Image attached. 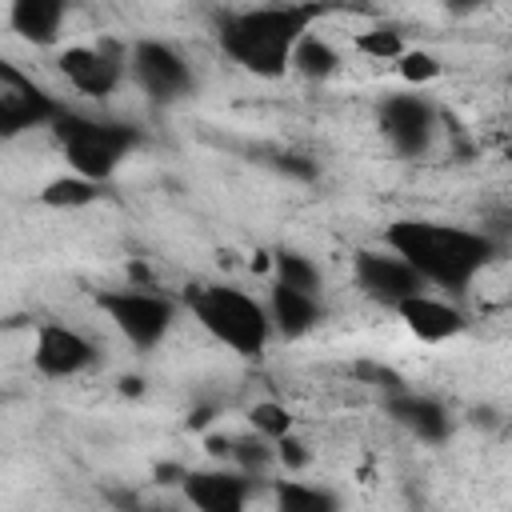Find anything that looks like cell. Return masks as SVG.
Masks as SVG:
<instances>
[{"label": "cell", "instance_id": "13", "mask_svg": "<svg viewBox=\"0 0 512 512\" xmlns=\"http://www.w3.org/2000/svg\"><path fill=\"white\" fill-rule=\"evenodd\" d=\"M396 316H400L404 328H408L416 340H424V344H444V340L460 336L464 324H468L464 312H460L448 296H436V292H420V296L404 300V304L396 308Z\"/></svg>", "mask_w": 512, "mask_h": 512}, {"label": "cell", "instance_id": "17", "mask_svg": "<svg viewBox=\"0 0 512 512\" xmlns=\"http://www.w3.org/2000/svg\"><path fill=\"white\" fill-rule=\"evenodd\" d=\"M272 284L280 288H292V292H308V296H320V264L296 248H280L272 252Z\"/></svg>", "mask_w": 512, "mask_h": 512}, {"label": "cell", "instance_id": "5", "mask_svg": "<svg viewBox=\"0 0 512 512\" xmlns=\"http://www.w3.org/2000/svg\"><path fill=\"white\" fill-rule=\"evenodd\" d=\"M96 308L112 320V328L140 352L164 344L176 324V300L156 288H108L96 296Z\"/></svg>", "mask_w": 512, "mask_h": 512}, {"label": "cell", "instance_id": "8", "mask_svg": "<svg viewBox=\"0 0 512 512\" xmlns=\"http://www.w3.org/2000/svg\"><path fill=\"white\" fill-rule=\"evenodd\" d=\"M96 360H100L96 344L72 324L44 320L32 336V368L44 380H72V376L88 372Z\"/></svg>", "mask_w": 512, "mask_h": 512}, {"label": "cell", "instance_id": "24", "mask_svg": "<svg viewBox=\"0 0 512 512\" xmlns=\"http://www.w3.org/2000/svg\"><path fill=\"white\" fill-rule=\"evenodd\" d=\"M356 48H360L364 56H372V60H396V56L404 52V40H400V32H392V28H372V32H360V36H356Z\"/></svg>", "mask_w": 512, "mask_h": 512}, {"label": "cell", "instance_id": "16", "mask_svg": "<svg viewBox=\"0 0 512 512\" xmlns=\"http://www.w3.org/2000/svg\"><path fill=\"white\" fill-rule=\"evenodd\" d=\"M64 20H68V4L60 0H16L8 8V28L36 48H52L64 32Z\"/></svg>", "mask_w": 512, "mask_h": 512}, {"label": "cell", "instance_id": "14", "mask_svg": "<svg viewBox=\"0 0 512 512\" xmlns=\"http://www.w3.org/2000/svg\"><path fill=\"white\" fill-rule=\"evenodd\" d=\"M384 412H388L408 436H416V440H424V444H444L448 432H452L448 408H444L440 400L424 396V392L400 388V392H392V396L384 400Z\"/></svg>", "mask_w": 512, "mask_h": 512}, {"label": "cell", "instance_id": "3", "mask_svg": "<svg viewBox=\"0 0 512 512\" xmlns=\"http://www.w3.org/2000/svg\"><path fill=\"white\" fill-rule=\"evenodd\" d=\"M188 308L196 316V324L224 344L236 356H260L272 340V324H268V308L264 300H256L244 288L232 284H196L188 292Z\"/></svg>", "mask_w": 512, "mask_h": 512}, {"label": "cell", "instance_id": "15", "mask_svg": "<svg viewBox=\"0 0 512 512\" xmlns=\"http://www.w3.org/2000/svg\"><path fill=\"white\" fill-rule=\"evenodd\" d=\"M264 308H268V324H272V332L284 336V340H300V336H308V332L320 324V316H324L320 296L292 292V288H280V284H272Z\"/></svg>", "mask_w": 512, "mask_h": 512}, {"label": "cell", "instance_id": "4", "mask_svg": "<svg viewBox=\"0 0 512 512\" xmlns=\"http://www.w3.org/2000/svg\"><path fill=\"white\" fill-rule=\"evenodd\" d=\"M52 132L60 140L68 168L92 184H104L140 144V128L124 120H104V116H84V112H64V108L52 120Z\"/></svg>", "mask_w": 512, "mask_h": 512}, {"label": "cell", "instance_id": "21", "mask_svg": "<svg viewBox=\"0 0 512 512\" xmlns=\"http://www.w3.org/2000/svg\"><path fill=\"white\" fill-rule=\"evenodd\" d=\"M228 460L236 464V472H244V476L260 480V476L276 464V452H272V444H268V440H260V436L252 432V436L228 440Z\"/></svg>", "mask_w": 512, "mask_h": 512}, {"label": "cell", "instance_id": "6", "mask_svg": "<svg viewBox=\"0 0 512 512\" xmlns=\"http://www.w3.org/2000/svg\"><path fill=\"white\" fill-rule=\"evenodd\" d=\"M128 76H132V84H136L148 100H156V104H176V100H184V96L192 92V84H196L188 56H184L176 44L156 40V36H144V40H136V44L128 48Z\"/></svg>", "mask_w": 512, "mask_h": 512}, {"label": "cell", "instance_id": "2", "mask_svg": "<svg viewBox=\"0 0 512 512\" xmlns=\"http://www.w3.org/2000/svg\"><path fill=\"white\" fill-rule=\"evenodd\" d=\"M320 16L316 4H256L224 12L216 24L220 52L240 64L252 76L276 80L288 72V56L304 32H312V20Z\"/></svg>", "mask_w": 512, "mask_h": 512}, {"label": "cell", "instance_id": "19", "mask_svg": "<svg viewBox=\"0 0 512 512\" xmlns=\"http://www.w3.org/2000/svg\"><path fill=\"white\" fill-rule=\"evenodd\" d=\"M276 512H340V504L328 488H316L304 480H280L276 484Z\"/></svg>", "mask_w": 512, "mask_h": 512}, {"label": "cell", "instance_id": "18", "mask_svg": "<svg viewBox=\"0 0 512 512\" xmlns=\"http://www.w3.org/2000/svg\"><path fill=\"white\" fill-rule=\"evenodd\" d=\"M288 68L308 76V80H328L340 68V52L320 36V32H304L288 56Z\"/></svg>", "mask_w": 512, "mask_h": 512}, {"label": "cell", "instance_id": "9", "mask_svg": "<svg viewBox=\"0 0 512 512\" xmlns=\"http://www.w3.org/2000/svg\"><path fill=\"white\" fill-rule=\"evenodd\" d=\"M60 116V104L32 84V76H24L12 60L0 56V136H20L28 128H44Z\"/></svg>", "mask_w": 512, "mask_h": 512}, {"label": "cell", "instance_id": "10", "mask_svg": "<svg viewBox=\"0 0 512 512\" xmlns=\"http://www.w3.org/2000/svg\"><path fill=\"white\" fill-rule=\"evenodd\" d=\"M380 128L388 136V144L404 156L416 160L432 148L436 136V108L428 104V96L420 92H392L380 104Z\"/></svg>", "mask_w": 512, "mask_h": 512}, {"label": "cell", "instance_id": "20", "mask_svg": "<svg viewBox=\"0 0 512 512\" xmlns=\"http://www.w3.org/2000/svg\"><path fill=\"white\" fill-rule=\"evenodd\" d=\"M96 200H100V184H92V180H84L76 172L56 176V180H48L40 188V204H48V208H88Z\"/></svg>", "mask_w": 512, "mask_h": 512}, {"label": "cell", "instance_id": "12", "mask_svg": "<svg viewBox=\"0 0 512 512\" xmlns=\"http://www.w3.org/2000/svg\"><path fill=\"white\" fill-rule=\"evenodd\" d=\"M180 488L196 512H248L256 480L236 468H192L184 472Z\"/></svg>", "mask_w": 512, "mask_h": 512}, {"label": "cell", "instance_id": "11", "mask_svg": "<svg viewBox=\"0 0 512 512\" xmlns=\"http://www.w3.org/2000/svg\"><path fill=\"white\" fill-rule=\"evenodd\" d=\"M352 272H356L360 292H364L368 300L392 308V312H396L404 300L428 292L424 280H420L400 256H392L388 248H360L356 260H352Z\"/></svg>", "mask_w": 512, "mask_h": 512}, {"label": "cell", "instance_id": "22", "mask_svg": "<svg viewBox=\"0 0 512 512\" xmlns=\"http://www.w3.org/2000/svg\"><path fill=\"white\" fill-rule=\"evenodd\" d=\"M396 72H400V80L404 84H412V92H420L424 84H432V80H440V60L432 56V52H424V48H404L396 60Z\"/></svg>", "mask_w": 512, "mask_h": 512}, {"label": "cell", "instance_id": "23", "mask_svg": "<svg viewBox=\"0 0 512 512\" xmlns=\"http://www.w3.org/2000/svg\"><path fill=\"white\" fill-rule=\"evenodd\" d=\"M248 424H252V432H256L260 440L276 444L280 436L292 432V412H288L284 404H276V400H260V404L248 408Z\"/></svg>", "mask_w": 512, "mask_h": 512}, {"label": "cell", "instance_id": "7", "mask_svg": "<svg viewBox=\"0 0 512 512\" xmlns=\"http://www.w3.org/2000/svg\"><path fill=\"white\" fill-rule=\"evenodd\" d=\"M60 76L92 100L112 96L124 76H128V48H120L116 40H96V44H72L60 52Z\"/></svg>", "mask_w": 512, "mask_h": 512}, {"label": "cell", "instance_id": "1", "mask_svg": "<svg viewBox=\"0 0 512 512\" xmlns=\"http://www.w3.org/2000/svg\"><path fill=\"white\" fill-rule=\"evenodd\" d=\"M384 248L400 256L424 288L440 292H464L496 256V240L488 232H472L444 220H420L404 216L384 228Z\"/></svg>", "mask_w": 512, "mask_h": 512}, {"label": "cell", "instance_id": "25", "mask_svg": "<svg viewBox=\"0 0 512 512\" xmlns=\"http://www.w3.org/2000/svg\"><path fill=\"white\" fill-rule=\"evenodd\" d=\"M272 452H276V464H284L288 472H300V468H308V460H312V452H308V444L296 436V432H288V436H280L276 444H272Z\"/></svg>", "mask_w": 512, "mask_h": 512}]
</instances>
